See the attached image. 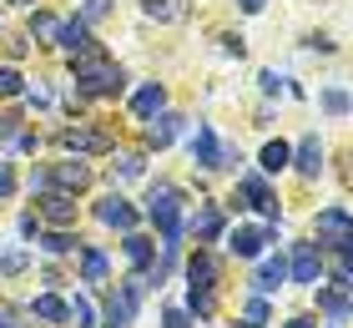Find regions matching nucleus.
Wrapping results in <instances>:
<instances>
[{
	"instance_id": "a211bd4d",
	"label": "nucleus",
	"mask_w": 353,
	"mask_h": 328,
	"mask_svg": "<svg viewBox=\"0 0 353 328\" xmlns=\"http://www.w3.org/2000/svg\"><path fill=\"white\" fill-rule=\"evenodd\" d=\"M176 126H182V117H167V111H157L152 126H147V146H167L176 137Z\"/></svg>"
},
{
	"instance_id": "c85d7f7f",
	"label": "nucleus",
	"mask_w": 353,
	"mask_h": 328,
	"mask_svg": "<svg viewBox=\"0 0 353 328\" xmlns=\"http://www.w3.org/2000/svg\"><path fill=\"white\" fill-rule=\"evenodd\" d=\"M106 10H111V0H86V6H81V21L91 26V21H101Z\"/></svg>"
},
{
	"instance_id": "f8f14e48",
	"label": "nucleus",
	"mask_w": 353,
	"mask_h": 328,
	"mask_svg": "<svg viewBox=\"0 0 353 328\" xmlns=\"http://www.w3.org/2000/svg\"><path fill=\"white\" fill-rule=\"evenodd\" d=\"M288 283V262L272 253V258H263V268H258V278H252V288L258 293H272V288H283Z\"/></svg>"
},
{
	"instance_id": "4c0bfd02",
	"label": "nucleus",
	"mask_w": 353,
	"mask_h": 328,
	"mask_svg": "<svg viewBox=\"0 0 353 328\" xmlns=\"http://www.w3.org/2000/svg\"><path fill=\"white\" fill-rule=\"evenodd\" d=\"M0 328H10V318H6V313H0Z\"/></svg>"
},
{
	"instance_id": "a878e982",
	"label": "nucleus",
	"mask_w": 353,
	"mask_h": 328,
	"mask_svg": "<svg viewBox=\"0 0 353 328\" xmlns=\"http://www.w3.org/2000/svg\"><path fill=\"white\" fill-rule=\"evenodd\" d=\"M66 313L76 318V328H96V313H91V303H86V298H76V303L66 308Z\"/></svg>"
},
{
	"instance_id": "f704fd0d",
	"label": "nucleus",
	"mask_w": 353,
	"mask_h": 328,
	"mask_svg": "<svg viewBox=\"0 0 353 328\" xmlns=\"http://www.w3.org/2000/svg\"><path fill=\"white\" fill-rule=\"evenodd\" d=\"M237 6H243V10H248V15H258V10H263V6H268V0H237Z\"/></svg>"
},
{
	"instance_id": "7ed1b4c3",
	"label": "nucleus",
	"mask_w": 353,
	"mask_h": 328,
	"mask_svg": "<svg viewBox=\"0 0 353 328\" xmlns=\"http://www.w3.org/2000/svg\"><path fill=\"white\" fill-rule=\"evenodd\" d=\"M318 248L348 253V212H343V207H328V212H318Z\"/></svg>"
},
{
	"instance_id": "6ab92c4d",
	"label": "nucleus",
	"mask_w": 353,
	"mask_h": 328,
	"mask_svg": "<svg viewBox=\"0 0 353 328\" xmlns=\"http://www.w3.org/2000/svg\"><path fill=\"white\" fill-rule=\"evenodd\" d=\"M318 308H323L333 323H343L348 318V293L343 288H318Z\"/></svg>"
},
{
	"instance_id": "f3484780",
	"label": "nucleus",
	"mask_w": 353,
	"mask_h": 328,
	"mask_svg": "<svg viewBox=\"0 0 353 328\" xmlns=\"http://www.w3.org/2000/svg\"><path fill=\"white\" fill-rule=\"evenodd\" d=\"M187 233H197V238H222V212L217 207H197L187 218Z\"/></svg>"
},
{
	"instance_id": "20e7f679",
	"label": "nucleus",
	"mask_w": 353,
	"mask_h": 328,
	"mask_svg": "<svg viewBox=\"0 0 353 328\" xmlns=\"http://www.w3.org/2000/svg\"><path fill=\"white\" fill-rule=\"evenodd\" d=\"M237 197H243V207H258L263 218H278V197H272V187L263 182L258 172H248V177H237Z\"/></svg>"
},
{
	"instance_id": "c756f323",
	"label": "nucleus",
	"mask_w": 353,
	"mask_h": 328,
	"mask_svg": "<svg viewBox=\"0 0 353 328\" xmlns=\"http://www.w3.org/2000/svg\"><path fill=\"white\" fill-rule=\"evenodd\" d=\"M263 323H268V303L252 298V303H248V328H263Z\"/></svg>"
},
{
	"instance_id": "393cba45",
	"label": "nucleus",
	"mask_w": 353,
	"mask_h": 328,
	"mask_svg": "<svg viewBox=\"0 0 353 328\" xmlns=\"http://www.w3.org/2000/svg\"><path fill=\"white\" fill-rule=\"evenodd\" d=\"M323 111H328V117H343V111H348V91H343V86L323 91Z\"/></svg>"
},
{
	"instance_id": "412c9836",
	"label": "nucleus",
	"mask_w": 353,
	"mask_h": 328,
	"mask_svg": "<svg viewBox=\"0 0 353 328\" xmlns=\"http://www.w3.org/2000/svg\"><path fill=\"white\" fill-rule=\"evenodd\" d=\"M30 308H36V318H46V323H66V318H71V313H66V303L51 298V293H41V298L30 303Z\"/></svg>"
},
{
	"instance_id": "bb28decb",
	"label": "nucleus",
	"mask_w": 353,
	"mask_h": 328,
	"mask_svg": "<svg viewBox=\"0 0 353 328\" xmlns=\"http://www.w3.org/2000/svg\"><path fill=\"white\" fill-rule=\"evenodd\" d=\"M21 71H10V66H0V96H21Z\"/></svg>"
},
{
	"instance_id": "aec40b11",
	"label": "nucleus",
	"mask_w": 353,
	"mask_h": 328,
	"mask_svg": "<svg viewBox=\"0 0 353 328\" xmlns=\"http://www.w3.org/2000/svg\"><path fill=\"white\" fill-rule=\"evenodd\" d=\"M81 278L86 283H106V253L101 248H81Z\"/></svg>"
},
{
	"instance_id": "4be33fe9",
	"label": "nucleus",
	"mask_w": 353,
	"mask_h": 328,
	"mask_svg": "<svg viewBox=\"0 0 353 328\" xmlns=\"http://www.w3.org/2000/svg\"><path fill=\"white\" fill-rule=\"evenodd\" d=\"M288 157H293V146H288V142H268L263 146V172H283Z\"/></svg>"
},
{
	"instance_id": "cd10ccee",
	"label": "nucleus",
	"mask_w": 353,
	"mask_h": 328,
	"mask_svg": "<svg viewBox=\"0 0 353 328\" xmlns=\"http://www.w3.org/2000/svg\"><path fill=\"white\" fill-rule=\"evenodd\" d=\"M41 248H46V253H71L76 242H71L66 233H46V238H41Z\"/></svg>"
},
{
	"instance_id": "423d86ee",
	"label": "nucleus",
	"mask_w": 353,
	"mask_h": 328,
	"mask_svg": "<svg viewBox=\"0 0 353 328\" xmlns=\"http://www.w3.org/2000/svg\"><path fill=\"white\" fill-rule=\"evenodd\" d=\"M61 146L76 157H91V152H111V137L96 126H71V131H61Z\"/></svg>"
},
{
	"instance_id": "f257e3e1",
	"label": "nucleus",
	"mask_w": 353,
	"mask_h": 328,
	"mask_svg": "<svg viewBox=\"0 0 353 328\" xmlns=\"http://www.w3.org/2000/svg\"><path fill=\"white\" fill-rule=\"evenodd\" d=\"M71 76L81 81V91L86 96H117L121 91V66L111 61L106 51H96V46H86V51H76V61H71Z\"/></svg>"
},
{
	"instance_id": "7c9ffc66",
	"label": "nucleus",
	"mask_w": 353,
	"mask_h": 328,
	"mask_svg": "<svg viewBox=\"0 0 353 328\" xmlns=\"http://www.w3.org/2000/svg\"><path fill=\"white\" fill-rule=\"evenodd\" d=\"M162 328H192V323H187L182 308H167V313H162Z\"/></svg>"
},
{
	"instance_id": "9d476101",
	"label": "nucleus",
	"mask_w": 353,
	"mask_h": 328,
	"mask_svg": "<svg viewBox=\"0 0 353 328\" xmlns=\"http://www.w3.org/2000/svg\"><path fill=\"white\" fill-rule=\"evenodd\" d=\"M96 218H101L106 227H126V233L137 227V212L126 207V197H106V202H96Z\"/></svg>"
},
{
	"instance_id": "473e14b6",
	"label": "nucleus",
	"mask_w": 353,
	"mask_h": 328,
	"mask_svg": "<svg viewBox=\"0 0 353 328\" xmlns=\"http://www.w3.org/2000/svg\"><path fill=\"white\" fill-rule=\"evenodd\" d=\"M141 172V157H121V177H137Z\"/></svg>"
},
{
	"instance_id": "e433bc0d",
	"label": "nucleus",
	"mask_w": 353,
	"mask_h": 328,
	"mask_svg": "<svg viewBox=\"0 0 353 328\" xmlns=\"http://www.w3.org/2000/svg\"><path fill=\"white\" fill-rule=\"evenodd\" d=\"M10 6H36V0H10Z\"/></svg>"
},
{
	"instance_id": "9b49d317",
	"label": "nucleus",
	"mask_w": 353,
	"mask_h": 328,
	"mask_svg": "<svg viewBox=\"0 0 353 328\" xmlns=\"http://www.w3.org/2000/svg\"><path fill=\"white\" fill-rule=\"evenodd\" d=\"M56 46H61V51H86V46H91V26L81 21V15H76V21H61Z\"/></svg>"
},
{
	"instance_id": "2f4dec72",
	"label": "nucleus",
	"mask_w": 353,
	"mask_h": 328,
	"mask_svg": "<svg viewBox=\"0 0 353 328\" xmlns=\"http://www.w3.org/2000/svg\"><path fill=\"white\" fill-rule=\"evenodd\" d=\"M0 268H6V273H21V268H26V253H0Z\"/></svg>"
},
{
	"instance_id": "0eeeda50",
	"label": "nucleus",
	"mask_w": 353,
	"mask_h": 328,
	"mask_svg": "<svg viewBox=\"0 0 353 328\" xmlns=\"http://www.w3.org/2000/svg\"><path fill=\"white\" fill-rule=\"evenodd\" d=\"M272 238H278V227H237L228 248H232L237 258H263V248H268Z\"/></svg>"
},
{
	"instance_id": "6e6552de",
	"label": "nucleus",
	"mask_w": 353,
	"mask_h": 328,
	"mask_svg": "<svg viewBox=\"0 0 353 328\" xmlns=\"http://www.w3.org/2000/svg\"><path fill=\"white\" fill-rule=\"evenodd\" d=\"M192 162H197V167H207V172L222 167V142H217L212 126H197V137H192Z\"/></svg>"
},
{
	"instance_id": "1a4fd4ad",
	"label": "nucleus",
	"mask_w": 353,
	"mask_h": 328,
	"mask_svg": "<svg viewBox=\"0 0 353 328\" xmlns=\"http://www.w3.org/2000/svg\"><path fill=\"white\" fill-rule=\"evenodd\" d=\"M288 162H293L303 177H318V172H323V142H318V137H303V142H298V152L288 157Z\"/></svg>"
},
{
	"instance_id": "f03ea898",
	"label": "nucleus",
	"mask_w": 353,
	"mask_h": 328,
	"mask_svg": "<svg viewBox=\"0 0 353 328\" xmlns=\"http://www.w3.org/2000/svg\"><path fill=\"white\" fill-rule=\"evenodd\" d=\"M141 293H147V288H141V278H132L126 288L111 293V298H106V328H126V323H132L137 303H141Z\"/></svg>"
},
{
	"instance_id": "ddd939ff",
	"label": "nucleus",
	"mask_w": 353,
	"mask_h": 328,
	"mask_svg": "<svg viewBox=\"0 0 353 328\" xmlns=\"http://www.w3.org/2000/svg\"><path fill=\"white\" fill-rule=\"evenodd\" d=\"M162 106H167V91L157 86V81H152V86H141V91L132 96V111H137L141 122H152V117H157V111H162Z\"/></svg>"
},
{
	"instance_id": "dca6fc26",
	"label": "nucleus",
	"mask_w": 353,
	"mask_h": 328,
	"mask_svg": "<svg viewBox=\"0 0 353 328\" xmlns=\"http://www.w3.org/2000/svg\"><path fill=\"white\" fill-rule=\"evenodd\" d=\"M51 177H56V182L66 187V192H81V187H91V167H86V162H61V167H56Z\"/></svg>"
},
{
	"instance_id": "5701e85b",
	"label": "nucleus",
	"mask_w": 353,
	"mask_h": 328,
	"mask_svg": "<svg viewBox=\"0 0 353 328\" xmlns=\"http://www.w3.org/2000/svg\"><path fill=\"white\" fill-rule=\"evenodd\" d=\"M56 30H61V21H56L51 10H36V15H30V36H41V41L56 46Z\"/></svg>"
},
{
	"instance_id": "39448f33",
	"label": "nucleus",
	"mask_w": 353,
	"mask_h": 328,
	"mask_svg": "<svg viewBox=\"0 0 353 328\" xmlns=\"http://www.w3.org/2000/svg\"><path fill=\"white\" fill-rule=\"evenodd\" d=\"M318 273H323V248L318 242H298L293 262H288V278L293 283H318Z\"/></svg>"
},
{
	"instance_id": "2eb2a0df",
	"label": "nucleus",
	"mask_w": 353,
	"mask_h": 328,
	"mask_svg": "<svg viewBox=\"0 0 353 328\" xmlns=\"http://www.w3.org/2000/svg\"><path fill=\"white\" fill-rule=\"evenodd\" d=\"M41 212H46V218H51V222H61V227H66V222L76 218V197H71V192H46Z\"/></svg>"
},
{
	"instance_id": "b1692460",
	"label": "nucleus",
	"mask_w": 353,
	"mask_h": 328,
	"mask_svg": "<svg viewBox=\"0 0 353 328\" xmlns=\"http://www.w3.org/2000/svg\"><path fill=\"white\" fill-rule=\"evenodd\" d=\"M126 258H132L137 268H147V262H152V242L141 233H126Z\"/></svg>"
},
{
	"instance_id": "72a5a7b5",
	"label": "nucleus",
	"mask_w": 353,
	"mask_h": 328,
	"mask_svg": "<svg viewBox=\"0 0 353 328\" xmlns=\"http://www.w3.org/2000/svg\"><path fill=\"white\" fill-rule=\"evenodd\" d=\"M10 187H15V182H10V167L0 162V197H10Z\"/></svg>"
},
{
	"instance_id": "c9c22d12",
	"label": "nucleus",
	"mask_w": 353,
	"mask_h": 328,
	"mask_svg": "<svg viewBox=\"0 0 353 328\" xmlns=\"http://www.w3.org/2000/svg\"><path fill=\"white\" fill-rule=\"evenodd\" d=\"M283 328H318V323H313V318H288Z\"/></svg>"
},
{
	"instance_id": "4468645a",
	"label": "nucleus",
	"mask_w": 353,
	"mask_h": 328,
	"mask_svg": "<svg viewBox=\"0 0 353 328\" xmlns=\"http://www.w3.org/2000/svg\"><path fill=\"white\" fill-rule=\"evenodd\" d=\"M187 278H192V288H207L212 293L217 288V262H212V253H197L187 262Z\"/></svg>"
}]
</instances>
